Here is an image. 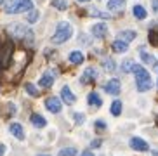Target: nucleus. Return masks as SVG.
<instances>
[{"instance_id":"1","label":"nucleus","mask_w":158,"mask_h":156,"mask_svg":"<svg viewBox=\"0 0 158 156\" xmlns=\"http://www.w3.org/2000/svg\"><path fill=\"white\" fill-rule=\"evenodd\" d=\"M132 73L135 75V83H137V90L139 92H146V90H149V88L153 87V82H151L149 73L141 64H134Z\"/></svg>"},{"instance_id":"2","label":"nucleus","mask_w":158,"mask_h":156,"mask_svg":"<svg viewBox=\"0 0 158 156\" xmlns=\"http://www.w3.org/2000/svg\"><path fill=\"white\" fill-rule=\"evenodd\" d=\"M31 9H33L31 0H5L4 2V10L7 14H19Z\"/></svg>"},{"instance_id":"3","label":"nucleus","mask_w":158,"mask_h":156,"mask_svg":"<svg viewBox=\"0 0 158 156\" xmlns=\"http://www.w3.org/2000/svg\"><path fill=\"white\" fill-rule=\"evenodd\" d=\"M73 35V28L68 21H61L56 28V33L52 35V42L54 43H64L66 40H70V37Z\"/></svg>"},{"instance_id":"4","label":"nucleus","mask_w":158,"mask_h":156,"mask_svg":"<svg viewBox=\"0 0 158 156\" xmlns=\"http://www.w3.org/2000/svg\"><path fill=\"white\" fill-rule=\"evenodd\" d=\"M45 108L51 113H61V109H63V104H61V101L57 99V97H49L45 101Z\"/></svg>"},{"instance_id":"5","label":"nucleus","mask_w":158,"mask_h":156,"mask_svg":"<svg viewBox=\"0 0 158 156\" xmlns=\"http://www.w3.org/2000/svg\"><path fill=\"white\" fill-rule=\"evenodd\" d=\"M130 147L135 149V151H143V153L149 149L148 142H146L144 139H139V137H132V139H130Z\"/></svg>"},{"instance_id":"6","label":"nucleus","mask_w":158,"mask_h":156,"mask_svg":"<svg viewBox=\"0 0 158 156\" xmlns=\"http://www.w3.org/2000/svg\"><path fill=\"white\" fill-rule=\"evenodd\" d=\"M9 33H12L14 37H19V38H26L30 30H26L23 24H12V26H9Z\"/></svg>"},{"instance_id":"7","label":"nucleus","mask_w":158,"mask_h":156,"mask_svg":"<svg viewBox=\"0 0 158 156\" xmlns=\"http://www.w3.org/2000/svg\"><path fill=\"white\" fill-rule=\"evenodd\" d=\"M104 90H106L108 94H111V96H118V94H120V82H118L116 78H111V80L106 83Z\"/></svg>"},{"instance_id":"8","label":"nucleus","mask_w":158,"mask_h":156,"mask_svg":"<svg viewBox=\"0 0 158 156\" xmlns=\"http://www.w3.org/2000/svg\"><path fill=\"white\" fill-rule=\"evenodd\" d=\"M92 35L96 38H104L108 35V26L104 23H96L92 26Z\"/></svg>"},{"instance_id":"9","label":"nucleus","mask_w":158,"mask_h":156,"mask_svg":"<svg viewBox=\"0 0 158 156\" xmlns=\"http://www.w3.org/2000/svg\"><path fill=\"white\" fill-rule=\"evenodd\" d=\"M61 101H64L66 104H73L75 101H77V97H75V94L70 90V87H63L61 88Z\"/></svg>"},{"instance_id":"10","label":"nucleus","mask_w":158,"mask_h":156,"mask_svg":"<svg viewBox=\"0 0 158 156\" xmlns=\"http://www.w3.org/2000/svg\"><path fill=\"white\" fill-rule=\"evenodd\" d=\"M9 132L12 133L16 139H19V141H23L24 139V129H23V125L21 123H10Z\"/></svg>"},{"instance_id":"11","label":"nucleus","mask_w":158,"mask_h":156,"mask_svg":"<svg viewBox=\"0 0 158 156\" xmlns=\"http://www.w3.org/2000/svg\"><path fill=\"white\" fill-rule=\"evenodd\" d=\"M54 78H56V75L52 73V71H47V73H44V76L40 78V82H38V85L40 87H52V83H54Z\"/></svg>"},{"instance_id":"12","label":"nucleus","mask_w":158,"mask_h":156,"mask_svg":"<svg viewBox=\"0 0 158 156\" xmlns=\"http://www.w3.org/2000/svg\"><path fill=\"white\" fill-rule=\"evenodd\" d=\"M108 9L113 12H120L125 9V0H110L108 2Z\"/></svg>"},{"instance_id":"13","label":"nucleus","mask_w":158,"mask_h":156,"mask_svg":"<svg viewBox=\"0 0 158 156\" xmlns=\"http://www.w3.org/2000/svg\"><path fill=\"white\" fill-rule=\"evenodd\" d=\"M141 59H143V63H146V64L155 66V69L158 71V63L155 61V57H153L151 54H148V52H144V49H141Z\"/></svg>"},{"instance_id":"14","label":"nucleus","mask_w":158,"mask_h":156,"mask_svg":"<svg viewBox=\"0 0 158 156\" xmlns=\"http://www.w3.org/2000/svg\"><path fill=\"white\" fill-rule=\"evenodd\" d=\"M96 78H98V71H96L94 68H87V69L84 71V76H82V82H84V83H87V82H94Z\"/></svg>"},{"instance_id":"15","label":"nucleus","mask_w":158,"mask_h":156,"mask_svg":"<svg viewBox=\"0 0 158 156\" xmlns=\"http://www.w3.org/2000/svg\"><path fill=\"white\" fill-rule=\"evenodd\" d=\"M111 49L115 52H118V54H122V52H127L129 45H127V42H123V40H115L113 42V45H111Z\"/></svg>"},{"instance_id":"16","label":"nucleus","mask_w":158,"mask_h":156,"mask_svg":"<svg viewBox=\"0 0 158 156\" xmlns=\"http://www.w3.org/2000/svg\"><path fill=\"white\" fill-rule=\"evenodd\" d=\"M87 101H89V104L94 106V108H99V106H102V99L98 96V94H96V92H90V94H89Z\"/></svg>"},{"instance_id":"17","label":"nucleus","mask_w":158,"mask_h":156,"mask_svg":"<svg viewBox=\"0 0 158 156\" xmlns=\"http://www.w3.org/2000/svg\"><path fill=\"white\" fill-rule=\"evenodd\" d=\"M31 123L35 125V127H38V129H42V127H45L47 125V120L44 118L42 115H37V113H35V115H31Z\"/></svg>"},{"instance_id":"18","label":"nucleus","mask_w":158,"mask_h":156,"mask_svg":"<svg viewBox=\"0 0 158 156\" xmlns=\"http://www.w3.org/2000/svg\"><path fill=\"white\" fill-rule=\"evenodd\" d=\"M70 63H73V64H82L84 63V54L80 51H73L70 54Z\"/></svg>"},{"instance_id":"19","label":"nucleus","mask_w":158,"mask_h":156,"mask_svg":"<svg viewBox=\"0 0 158 156\" xmlns=\"http://www.w3.org/2000/svg\"><path fill=\"white\" fill-rule=\"evenodd\" d=\"M115 68H116V64H115V61H113V59L106 57V59L102 61V69H104V71H108V73H113V71H115Z\"/></svg>"},{"instance_id":"20","label":"nucleus","mask_w":158,"mask_h":156,"mask_svg":"<svg viewBox=\"0 0 158 156\" xmlns=\"http://www.w3.org/2000/svg\"><path fill=\"white\" fill-rule=\"evenodd\" d=\"M135 38V31H130V30H125V31H120V38L118 40L123 42H132Z\"/></svg>"},{"instance_id":"21","label":"nucleus","mask_w":158,"mask_h":156,"mask_svg":"<svg viewBox=\"0 0 158 156\" xmlns=\"http://www.w3.org/2000/svg\"><path fill=\"white\" fill-rule=\"evenodd\" d=\"M132 12H134V16L137 19H144V18H146V9H144L143 5H134Z\"/></svg>"},{"instance_id":"22","label":"nucleus","mask_w":158,"mask_h":156,"mask_svg":"<svg viewBox=\"0 0 158 156\" xmlns=\"http://www.w3.org/2000/svg\"><path fill=\"white\" fill-rule=\"evenodd\" d=\"M24 88H26V92H28L30 96H33V97H38L40 96V92H38V88L33 85V83H26L24 85Z\"/></svg>"},{"instance_id":"23","label":"nucleus","mask_w":158,"mask_h":156,"mask_svg":"<svg viewBox=\"0 0 158 156\" xmlns=\"http://www.w3.org/2000/svg\"><path fill=\"white\" fill-rule=\"evenodd\" d=\"M77 154H78V151L75 147H64V149L59 151V156H77Z\"/></svg>"},{"instance_id":"24","label":"nucleus","mask_w":158,"mask_h":156,"mask_svg":"<svg viewBox=\"0 0 158 156\" xmlns=\"http://www.w3.org/2000/svg\"><path fill=\"white\" fill-rule=\"evenodd\" d=\"M122 113V101H113L111 104V115L118 116Z\"/></svg>"},{"instance_id":"25","label":"nucleus","mask_w":158,"mask_h":156,"mask_svg":"<svg viewBox=\"0 0 158 156\" xmlns=\"http://www.w3.org/2000/svg\"><path fill=\"white\" fill-rule=\"evenodd\" d=\"M52 5L59 10H66L68 9V4H66V0H52Z\"/></svg>"},{"instance_id":"26","label":"nucleus","mask_w":158,"mask_h":156,"mask_svg":"<svg viewBox=\"0 0 158 156\" xmlns=\"http://www.w3.org/2000/svg\"><path fill=\"white\" fill-rule=\"evenodd\" d=\"M134 61H130V59H125L123 61V64H122V69H123V71H125V73H130V71H132V68H134Z\"/></svg>"},{"instance_id":"27","label":"nucleus","mask_w":158,"mask_h":156,"mask_svg":"<svg viewBox=\"0 0 158 156\" xmlns=\"http://www.w3.org/2000/svg\"><path fill=\"white\" fill-rule=\"evenodd\" d=\"M89 12L92 14V16H98V18L110 19V14H108V12H99V10H96V7H90V10H89Z\"/></svg>"},{"instance_id":"28","label":"nucleus","mask_w":158,"mask_h":156,"mask_svg":"<svg viewBox=\"0 0 158 156\" xmlns=\"http://www.w3.org/2000/svg\"><path fill=\"white\" fill-rule=\"evenodd\" d=\"M38 16H40V14H38V10L33 9L31 12L28 14V18H26V19H28V23H37V21H38Z\"/></svg>"},{"instance_id":"29","label":"nucleus","mask_w":158,"mask_h":156,"mask_svg":"<svg viewBox=\"0 0 158 156\" xmlns=\"http://www.w3.org/2000/svg\"><path fill=\"white\" fill-rule=\"evenodd\" d=\"M149 42H151L153 45H158V31H155V30L149 31Z\"/></svg>"},{"instance_id":"30","label":"nucleus","mask_w":158,"mask_h":156,"mask_svg":"<svg viewBox=\"0 0 158 156\" xmlns=\"http://www.w3.org/2000/svg\"><path fill=\"white\" fill-rule=\"evenodd\" d=\"M96 129H98V132H102V130L106 129V121H102V120H98V121H96Z\"/></svg>"},{"instance_id":"31","label":"nucleus","mask_w":158,"mask_h":156,"mask_svg":"<svg viewBox=\"0 0 158 156\" xmlns=\"http://www.w3.org/2000/svg\"><path fill=\"white\" fill-rule=\"evenodd\" d=\"M73 120H75V123H84V115H82V113H75V116H73Z\"/></svg>"},{"instance_id":"32","label":"nucleus","mask_w":158,"mask_h":156,"mask_svg":"<svg viewBox=\"0 0 158 156\" xmlns=\"http://www.w3.org/2000/svg\"><path fill=\"white\" fill-rule=\"evenodd\" d=\"M90 146H92V147H99V146H101V141H99V139H94Z\"/></svg>"},{"instance_id":"33","label":"nucleus","mask_w":158,"mask_h":156,"mask_svg":"<svg viewBox=\"0 0 158 156\" xmlns=\"http://www.w3.org/2000/svg\"><path fill=\"white\" fill-rule=\"evenodd\" d=\"M153 10L158 14V0H153Z\"/></svg>"},{"instance_id":"34","label":"nucleus","mask_w":158,"mask_h":156,"mask_svg":"<svg viewBox=\"0 0 158 156\" xmlns=\"http://www.w3.org/2000/svg\"><path fill=\"white\" fill-rule=\"evenodd\" d=\"M4 153H5V146L4 144H0V156H4Z\"/></svg>"},{"instance_id":"35","label":"nucleus","mask_w":158,"mask_h":156,"mask_svg":"<svg viewBox=\"0 0 158 156\" xmlns=\"http://www.w3.org/2000/svg\"><path fill=\"white\" fill-rule=\"evenodd\" d=\"M82 156H94V154L90 151H84V153H82Z\"/></svg>"},{"instance_id":"36","label":"nucleus","mask_w":158,"mask_h":156,"mask_svg":"<svg viewBox=\"0 0 158 156\" xmlns=\"http://www.w3.org/2000/svg\"><path fill=\"white\" fill-rule=\"evenodd\" d=\"M153 156H158V151H153Z\"/></svg>"},{"instance_id":"37","label":"nucleus","mask_w":158,"mask_h":156,"mask_svg":"<svg viewBox=\"0 0 158 156\" xmlns=\"http://www.w3.org/2000/svg\"><path fill=\"white\" fill-rule=\"evenodd\" d=\"M38 156H47V154H38Z\"/></svg>"},{"instance_id":"38","label":"nucleus","mask_w":158,"mask_h":156,"mask_svg":"<svg viewBox=\"0 0 158 156\" xmlns=\"http://www.w3.org/2000/svg\"><path fill=\"white\" fill-rule=\"evenodd\" d=\"M80 2H87V0H80Z\"/></svg>"},{"instance_id":"39","label":"nucleus","mask_w":158,"mask_h":156,"mask_svg":"<svg viewBox=\"0 0 158 156\" xmlns=\"http://www.w3.org/2000/svg\"><path fill=\"white\" fill-rule=\"evenodd\" d=\"M2 2H4V0H0V4H2Z\"/></svg>"},{"instance_id":"40","label":"nucleus","mask_w":158,"mask_h":156,"mask_svg":"<svg viewBox=\"0 0 158 156\" xmlns=\"http://www.w3.org/2000/svg\"><path fill=\"white\" fill-rule=\"evenodd\" d=\"M156 85H158V83H156Z\"/></svg>"}]
</instances>
